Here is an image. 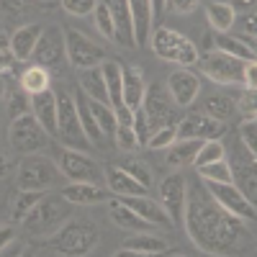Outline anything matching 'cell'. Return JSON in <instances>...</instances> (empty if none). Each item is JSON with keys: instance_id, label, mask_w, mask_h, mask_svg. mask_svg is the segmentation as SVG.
<instances>
[{"instance_id": "obj_1", "label": "cell", "mask_w": 257, "mask_h": 257, "mask_svg": "<svg viewBox=\"0 0 257 257\" xmlns=\"http://www.w3.org/2000/svg\"><path fill=\"white\" fill-rule=\"evenodd\" d=\"M193 244L208 254H226L237 249L244 239L242 219L221 208L208 196L203 188H188V203H185V219H183Z\"/></svg>"}, {"instance_id": "obj_2", "label": "cell", "mask_w": 257, "mask_h": 257, "mask_svg": "<svg viewBox=\"0 0 257 257\" xmlns=\"http://www.w3.org/2000/svg\"><path fill=\"white\" fill-rule=\"evenodd\" d=\"M72 203L64 198V196H57V193H44L36 206L29 211V216L24 219V226L29 234L34 237H52V234L70 219V208Z\"/></svg>"}, {"instance_id": "obj_3", "label": "cell", "mask_w": 257, "mask_h": 257, "mask_svg": "<svg viewBox=\"0 0 257 257\" xmlns=\"http://www.w3.org/2000/svg\"><path fill=\"white\" fill-rule=\"evenodd\" d=\"M98 226L93 221H64L52 237H49V244L62 252V254H70V257H82V254H90L95 247H98Z\"/></svg>"}, {"instance_id": "obj_4", "label": "cell", "mask_w": 257, "mask_h": 257, "mask_svg": "<svg viewBox=\"0 0 257 257\" xmlns=\"http://www.w3.org/2000/svg\"><path fill=\"white\" fill-rule=\"evenodd\" d=\"M149 44H152V52L160 59L173 62V64H178V67H190V64L198 62L196 44L175 29H165V26L155 29V34L149 36Z\"/></svg>"}, {"instance_id": "obj_5", "label": "cell", "mask_w": 257, "mask_h": 257, "mask_svg": "<svg viewBox=\"0 0 257 257\" xmlns=\"http://www.w3.org/2000/svg\"><path fill=\"white\" fill-rule=\"evenodd\" d=\"M62 183V170L54 165L49 157L41 155H24L18 165V188H29V190H49Z\"/></svg>"}, {"instance_id": "obj_6", "label": "cell", "mask_w": 257, "mask_h": 257, "mask_svg": "<svg viewBox=\"0 0 257 257\" xmlns=\"http://www.w3.org/2000/svg\"><path fill=\"white\" fill-rule=\"evenodd\" d=\"M8 142L18 155H34L49 144V134L34 118V113H21L8 126Z\"/></svg>"}, {"instance_id": "obj_7", "label": "cell", "mask_w": 257, "mask_h": 257, "mask_svg": "<svg viewBox=\"0 0 257 257\" xmlns=\"http://www.w3.org/2000/svg\"><path fill=\"white\" fill-rule=\"evenodd\" d=\"M196 64H201V72L219 85H244V62L231 54L213 49L198 57Z\"/></svg>"}, {"instance_id": "obj_8", "label": "cell", "mask_w": 257, "mask_h": 257, "mask_svg": "<svg viewBox=\"0 0 257 257\" xmlns=\"http://www.w3.org/2000/svg\"><path fill=\"white\" fill-rule=\"evenodd\" d=\"M59 170L70 183H95V185L103 183V170L82 149L62 147L59 149Z\"/></svg>"}, {"instance_id": "obj_9", "label": "cell", "mask_w": 257, "mask_h": 257, "mask_svg": "<svg viewBox=\"0 0 257 257\" xmlns=\"http://www.w3.org/2000/svg\"><path fill=\"white\" fill-rule=\"evenodd\" d=\"M57 137L62 139L64 147H72V149L93 147L88 142V137H85V132H82L75 100L70 95H57Z\"/></svg>"}, {"instance_id": "obj_10", "label": "cell", "mask_w": 257, "mask_h": 257, "mask_svg": "<svg viewBox=\"0 0 257 257\" xmlns=\"http://www.w3.org/2000/svg\"><path fill=\"white\" fill-rule=\"evenodd\" d=\"M203 183H206L203 188L208 190V196L221 208H226L229 213H234L242 221H254V216H257L254 203L234 183H213V180H203Z\"/></svg>"}, {"instance_id": "obj_11", "label": "cell", "mask_w": 257, "mask_h": 257, "mask_svg": "<svg viewBox=\"0 0 257 257\" xmlns=\"http://www.w3.org/2000/svg\"><path fill=\"white\" fill-rule=\"evenodd\" d=\"M64 57H67V62L72 67L88 70V67H95V64L103 62V49L82 31L67 29L64 31Z\"/></svg>"}, {"instance_id": "obj_12", "label": "cell", "mask_w": 257, "mask_h": 257, "mask_svg": "<svg viewBox=\"0 0 257 257\" xmlns=\"http://www.w3.org/2000/svg\"><path fill=\"white\" fill-rule=\"evenodd\" d=\"M142 111L147 116V126H149V134L157 132L160 126L167 123H175V103L170 98V93L162 88V85H152L147 88L144 100H142Z\"/></svg>"}, {"instance_id": "obj_13", "label": "cell", "mask_w": 257, "mask_h": 257, "mask_svg": "<svg viewBox=\"0 0 257 257\" xmlns=\"http://www.w3.org/2000/svg\"><path fill=\"white\" fill-rule=\"evenodd\" d=\"M160 203L167 211L170 221L183 226L185 219V203H188V180L180 173H170L160 183Z\"/></svg>"}, {"instance_id": "obj_14", "label": "cell", "mask_w": 257, "mask_h": 257, "mask_svg": "<svg viewBox=\"0 0 257 257\" xmlns=\"http://www.w3.org/2000/svg\"><path fill=\"white\" fill-rule=\"evenodd\" d=\"M226 162H229V160H226ZM254 162H257V157H254L252 152H247L244 144L237 147V152L231 155V162H229L231 183L237 185L252 203H254V196H257V173H254Z\"/></svg>"}, {"instance_id": "obj_15", "label": "cell", "mask_w": 257, "mask_h": 257, "mask_svg": "<svg viewBox=\"0 0 257 257\" xmlns=\"http://www.w3.org/2000/svg\"><path fill=\"white\" fill-rule=\"evenodd\" d=\"M224 123L211 118L206 113H188L183 116L180 121H175V134L178 139H198V142H206V139H219L224 134Z\"/></svg>"}, {"instance_id": "obj_16", "label": "cell", "mask_w": 257, "mask_h": 257, "mask_svg": "<svg viewBox=\"0 0 257 257\" xmlns=\"http://www.w3.org/2000/svg\"><path fill=\"white\" fill-rule=\"evenodd\" d=\"M64 57V34L59 26H49V29H41L39 41H36V49L31 54L34 64H41V67H57Z\"/></svg>"}, {"instance_id": "obj_17", "label": "cell", "mask_w": 257, "mask_h": 257, "mask_svg": "<svg viewBox=\"0 0 257 257\" xmlns=\"http://www.w3.org/2000/svg\"><path fill=\"white\" fill-rule=\"evenodd\" d=\"M167 93H170V98H173L175 105L188 108V105L196 103V98L201 93V80H198L196 72H190L188 67H178L167 77Z\"/></svg>"}, {"instance_id": "obj_18", "label": "cell", "mask_w": 257, "mask_h": 257, "mask_svg": "<svg viewBox=\"0 0 257 257\" xmlns=\"http://www.w3.org/2000/svg\"><path fill=\"white\" fill-rule=\"evenodd\" d=\"M113 18V29H116V41L123 47H137L134 41V24H132V8L128 0H103Z\"/></svg>"}, {"instance_id": "obj_19", "label": "cell", "mask_w": 257, "mask_h": 257, "mask_svg": "<svg viewBox=\"0 0 257 257\" xmlns=\"http://www.w3.org/2000/svg\"><path fill=\"white\" fill-rule=\"evenodd\" d=\"M118 201L123 206H128L134 213H139L142 219H147L149 224H155V226H170V224H173V221H170V216H167V211L162 208V203L147 198V193H144V196H121Z\"/></svg>"}, {"instance_id": "obj_20", "label": "cell", "mask_w": 257, "mask_h": 257, "mask_svg": "<svg viewBox=\"0 0 257 257\" xmlns=\"http://www.w3.org/2000/svg\"><path fill=\"white\" fill-rule=\"evenodd\" d=\"M31 113L49 137H57V95L49 88L31 95Z\"/></svg>"}, {"instance_id": "obj_21", "label": "cell", "mask_w": 257, "mask_h": 257, "mask_svg": "<svg viewBox=\"0 0 257 257\" xmlns=\"http://www.w3.org/2000/svg\"><path fill=\"white\" fill-rule=\"evenodd\" d=\"M103 178H105V185L111 188L113 196H144L147 193V185H142L137 178H132L126 173V170H121L118 165H111L103 170Z\"/></svg>"}, {"instance_id": "obj_22", "label": "cell", "mask_w": 257, "mask_h": 257, "mask_svg": "<svg viewBox=\"0 0 257 257\" xmlns=\"http://www.w3.org/2000/svg\"><path fill=\"white\" fill-rule=\"evenodd\" d=\"M39 34H41V26L39 24H29V26H18L13 31V36L8 39L11 44V52L16 57V62H29L34 49H36V41H39Z\"/></svg>"}, {"instance_id": "obj_23", "label": "cell", "mask_w": 257, "mask_h": 257, "mask_svg": "<svg viewBox=\"0 0 257 257\" xmlns=\"http://www.w3.org/2000/svg\"><path fill=\"white\" fill-rule=\"evenodd\" d=\"M170 244L160 237H152L149 231H134V237H128L123 242V249L118 254H139V257H149V254H162L167 252Z\"/></svg>"}, {"instance_id": "obj_24", "label": "cell", "mask_w": 257, "mask_h": 257, "mask_svg": "<svg viewBox=\"0 0 257 257\" xmlns=\"http://www.w3.org/2000/svg\"><path fill=\"white\" fill-rule=\"evenodd\" d=\"M100 72L105 80V93H108V103L116 108H123V67L116 59L100 62Z\"/></svg>"}, {"instance_id": "obj_25", "label": "cell", "mask_w": 257, "mask_h": 257, "mask_svg": "<svg viewBox=\"0 0 257 257\" xmlns=\"http://www.w3.org/2000/svg\"><path fill=\"white\" fill-rule=\"evenodd\" d=\"M128 8H132V24H134V41L137 44H144L152 36V3L149 0H128Z\"/></svg>"}, {"instance_id": "obj_26", "label": "cell", "mask_w": 257, "mask_h": 257, "mask_svg": "<svg viewBox=\"0 0 257 257\" xmlns=\"http://www.w3.org/2000/svg\"><path fill=\"white\" fill-rule=\"evenodd\" d=\"M147 93L144 72L139 67H123V105L128 111H137Z\"/></svg>"}, {"instance_id": "obj_27", "label": "cell", "mask_w": 257, "mask_h": 257, "mask_svg": "<svg viewBox=\"0 0 257 257\" xmlns=\"http://www.w3.org/2000/svg\"><path fill=\"white\" fill-rule=\"evenodd\" d=\"M108 213H111V219L118 229H126V231H152L155 224H149L147 219H142L139 213H134L128 206H123L118 198H113L108 203Z\"/></svg>"}, {"instance_id": "obj_28", "label": "cell", "mask_w": 257, "mask_h": 257, "mask_svg": "<svg viewBox=\"0 0 257 257\" xmlns=\"http://www.w3.org/2000/svg\"><path fill=\"white\" fill-rule=\"evenodd\" d=\"M72 100H75V108H77V116H80L82 132H85V137H88V142H90V144H95V147H103L105 134L100 132V126H98V123H95V118H93V111H90L88 95H85L82 90H77Z\"/></svg>"}, {"instance_id": "obj_29", "label": "cell", "mask_w": 257, "mask_h": 257, "mask_svg": "<svg viewBox=\"0 0 257 257\" xmlns=\"http://www.w3.org/2000/svg\"><path fill=\"white\" fill-rule=\"evenodd\" d=\"M62 196L72 206H93L103 201V188L95 183H70L62 188Z\"/></svg>"}, {"instance_id": "obj_30", "label": "cell", "mask_w": 257, "mask_h": 257, "mask_svg": "<svg viewBox=\"0 0 257 257\" xmlns=\"http://www.w3.org/2000/svg\"><path fill=\"white\" fill-rule=\"evenodd\" d=\"M201 142L198 139H175L165 149V162L170 167H185V165H193V157H196Z\"/></svg>"}, {"instance_id": "obj_31", "label": "cell", "mask_w": 257, "mask_h": 257, "mask_svg": "<svg viewBox=\"0 0 257 257\" xmlns=\"http://www.w3.org/2000/svg\"><path fill=\"white\" fill-rule=\"evenodd\" d=\"M206 16H208L211 29L219 31V34H226L234 26V21H237V11H234L226 0H211L206 6Z\"/></svg>"}, {"instance_id": "obj_32", "label": "cell", "mask_w": 257, "mask_h": 257, "mask_svg": "<svg viewBox=\"0 0 257 257\" xmlns=\"http://www.w3.org/2000/svg\"><path fill=\"white\" fill-rule=\"evenodd\" d=\"M213 47H216L219 52H224V54H231V57L242 59V62L254 59V44H252V41L229 36V34H219L216 31V36H213Z\"/></svg>"}, {"instance_id": "obj_33", "label": "cell", "mask_w": 257, "mask_h": 257, "mask_svg": "<svg viewBox=\"0 0 257 257\" xmlns=\"http://www.w3.org/2000/svg\"><path fill=\"white\" fill-rule=\"evenodd\" d=\"M80 90L88 95L90 100L108 103V93H105V80H103V72H100V64L82 70V75H80Z\"/></svg>"}, {"instance_id": "obj_34", "label": "cell", "mask_w": 257, "mask_h": 257, "mask_svg": "<svg viewBox=\"0 0 257 257\" xmlns=\"http://www.w3.org/2000/svg\"><path fill=\"white\" fill-rule=\"evenodd\" d=\"M21 90H24L26 95H36L41 90L49 88V70L41 67V64H31V67H26L24 72H21Z\"/></svg>"}, {"instance_id": "obj_35", "label": "cell", "mask_w": 257, "mask_h": 257, "mask_svg": "<svg viewBox=\"0 0 257 257\" xmlns=\"http://www.w3.org/2000/svg\"><path fill=\"white\" fill-rule=\"evenodd\" d=\"M44 196V190H29V188H18V193L11 201V213L13 221H24L29 216V211L36 206V201Z\"/></svg>"}, {"instance_id": "obj_36", "label": "cell", "mask_w": 257, "mask_h": 257, "mask_svg": "<svg viewBox=\"0 0 257 257\" xmlns=\"http://www.w3.org/2000/svg\"><path fill=\"white\" fill-rule=\"evenodd\" d=\"M234 111H237V103H234L229 95H206V100H203V113L216 118V121L231 118Z\"/></svg>"}, {"instance_id": "obj_37", "label": "cell", "mask_w": 257, "mask_h": 257, "mask_svg": "<svg viewBox=\"0 0 257 257\" xmlns=\"http://www.w3.org/2000/svg\"><path fill=\"white\" fill-rule=\"evenodd\" d=\"M88 103H90L93 118L100 126V132L105 134V139L113 137V132H116V111H113V105L111 103H103V100H90V98H88Z\"/></svg>"}, {"instance_id": "obj_38", "label": "cell", "mask_w": 257, "mask_h": 257, "mask_svg": "<svg viewBox=\"0 0 257 257\" xmlns=\"http://www.w3.org/2000/svg\"><path fill=\"white\" fill-rule=\"evenodd\" d=\"M221 157H226L224 142H221V139H206V142H201L196 157H193V167H203V165L216 162V160H221Z\"/></svg>"}, {"instance_id": "obj_39", "label": "cell", "mask_w": 257, "mask_h": 257, "mask_svg": "<svg viewBox=\"0 0 257 257\" xmlns=\"http://www.w3.org/2000/svg\"><path fill=\"white\" fill-rule=\"evenodd\" d=\"M201 180H213V183H231V170H229V162L226 157L216 160V162H208L203 167H196Z\"/></svg>"}, {"instance_id": "obj_40", "label": "cell", "mask_w": 257, "mask_h": 257, "mask_svg": "<svg viewBox=\"0 0 257 257\" xmlns=\"http://www.w3.org/2000/svg\"><path fill=\"white\" fill-rule=\"evenodd\" d=\"M93 18H95V29L100 31L103 39H108V41H116V29H113V18L108 13V8H105L103 0H98L95 8H93Z\"/></svg>"}, {"instance_id": "obj_41", "label": "cell", "mask_w": 257, "mask_h": 257, "mask_svg": "<svg viewBox=\"0 0 257 257\" xmlns=\"http://www.w3.org/2000/svg\"><path fill=\"white\" fill-rule=\"evenodd\" d=\"M113 139H116V144H118L121 149H126V152H134V149L142 147V142H139V137H137V132H134V126H132V123H121V121H116Z\"/></svg>"}, {"instance_id": "obj_42", "label": "cell", "mask_w": 257, "mask_h": 257, "mask_svg": "<svg viewBox=\"0 0 257 257\" xmlns=\"http://www.w3.org/2000/svg\"><path fill=\"white\" fill-rule=\"evenodd\" d=\"M175 139H178V134H175V123H167V126H160L157 132L149 134L144 147H149V149H167Z\"/></svg>"}, {"instance_id": "obj_43", "label": "cell", "mask_w": 257, "mask_h": 257, "mask_svg": "<svg viewBox=\"0 0 257 257\" xmlns=\"http://www.w3.org/2000/svg\"><path fill=\"white\" fill-rule=\"evenodd\" d=\"M118 167L126 170L128 175L137 178V180H139L142 185H147V188H149V183H152V173H149V167H147L142 160H134V157H132V160H123Z\"/></svg>"}, {"instance_id": "obj_44", "label": "cell", "mask_w": 257, "mask_h": 257, "mask_svg": "<svg viewBox=\"0 0 257 257\" xmlns=\"http://www.w3.org/2000/svg\"><path fill=\"white\" fill-rule=\"evenodd\" d=\"M239 137H242V144L247 152H252L257 157V121L254 118H244L242 126H239Z\"/></svg>"}, {"instance_id": "obj_45", "label": "cell", "mask_w": 257, "mask_h": 257, "mask_svg": "<svg viewBox=\"0 0 257 257\" xmlns=\"http://www.w3.org/2000/svg\"><path fill=\"white\" fill-rule=\"evenodd\" d=\"M237 108L242 111L244 118H254V113H257V93H254V88H247V90L239 95Z\"/></svg>"}, {"instance_id": "obj_46", "label": "cell", "mask_w": 257, "mask_h": 257, "mask_svg": "<svg viewBox=\"0 0 257 257\" xmlns=\"http://www.w3.org/2000/svg\"><path fill=\"white\" fill-rule=\"evenodd\" d=\"M95 3L98 0H62V8L70 16H88V13H93Z\"/></svg>"}, {"instance_id": "obj_47", "label": "cell", "mask_w": 257, "mask_h": 257, "mask_svg": "<svg viewBox=\"0 0 257 257\" xmlns=\"http://www.w3.org/2000/svg\"><path fill=\"white\" fill-rule=\"evenodd\" d=\"M31 111V95L26 98V95H13L11 98V116L16 118V116H21V113H29Z\"/></svg>"}, {"instance_id": "obj_48", "label": "cell", "mask_w": 257, "mask_h": 257, "mask_svg": "<svg viewBox=\"0 0 257 257\" xmlns=\"http://www.w3.org/2000/svg\"><path fill=\"white\" fill-rule=\"evenodd\" d=\"M196 6L198 0H165V11H173V13H190Z\"/></svg>"}, {"instance_id": "obj_49", "label": "cell", "mask_w": 257, "mask_h": 257, "mask_svg": "<svg viewBox=\"0 0 257 257\" xmlns=\"http://www.w3.org/2000/svg\"><path fill=\"white\" fill-rule=\"evenodd\" d=\"M254 82H257V64H254V59H249V62H244V85L254 88Z\"/></svg>"}, {"instance_id": "obj_50", "label": "cell", "mask_w": 257, "mask_h": 257, "mask_svg": "<svg viewBox=\"0 0 257 257\" xmlns=\"http://www.w3.org/2000/svg\"><path fill=\"white\" fill-rule=\"evenodd\" d=\"M16 237V229L13 226H0V252H3Z\"/></svg>"}, {"instance_id": "obj_51", "label": "cell", "mask_w": 257, "mask_h": 257, "mask_svg": "<svg viewBox=\"0 0 257 257\" xmlns=\"http://www.w3.org/2000/svg\"><path fill=\"white\" fill-rule=\"evenodd\" d=\"M3 6L8 8V11H24V8H29L31 6V0H3Z\"/></svg>"}, {"instance_id": "obj_52", "label": "cell", "mask_w": 257, "mask_h": 257, "mask_svg": "<svg viewBox=\"0 0 257 257\" xmlns=\"http://www.w3.org/2000/svg\"><path fill=\"white\" fill-rule=\"evenodd\" d=\"M149 3H152V18L155 21L165 16V0H149Z\"/></svg>"}, {"instance_id": "obj_53", "label": "cell", "mask_w": 257, "mask_h": 257, "mask_svg": "<svg viewBox=\"0 0 257 257\" xmlns=\"http://www.w3.org/2000/svg\"><path fill=\"white\" fill-rule=\"evenodd\" d=\"M11 173V160H8V155L0 149V178H6Z\"/></svg>"}, {"instance_id": "obj_54", "label": "cell", "mask_w": 257, "mask_h": 257, "mask_svg": "<svg viewBox=\"0 0 257 257\" xmlns=\"http://www.w3.org/2000/svg\"><path fill=\"white\" fill-rule=\"evenodd\" d=\"M226 3H229L234 11H247V8H252L254 0H226Z\"/></svg>"}, {"instance_id": "obj_55", "label": "cell", "mask_w": 257, "mask_h": 257, "mask_svg": "<svg viewBox=\"0 0 257 257\" xmlns=\"http://www.w3.org/2000/svg\"><path fill=\"white\" fill-rule=\"evenodd\" d=\"M6 95V80H3V72H0V98Z\"/></svg>"}]
</instances>
